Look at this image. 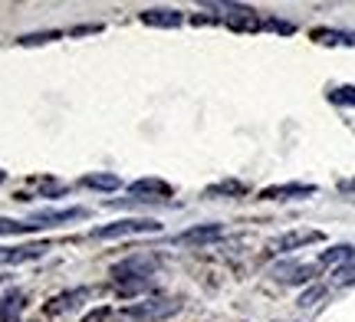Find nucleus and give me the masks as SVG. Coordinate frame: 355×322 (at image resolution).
Masks as SVG:
<instances>
[{
	"mask_svg": "<svg viewBox=\"0 0 355 322\" xmlns=\"http://www.w3.org/2000/svg\"><path fill=\"white\" fill-rule=\"evenodd\" d=\"M135 233H162V224L152 217H125L105 224V227H96L92 240H115V237H135Z\"/></svg>",
	"mask_w": 355,
	"mask_h": 322,
	"instance_id": "obj_1",
	"label": "nucleus"
},
{
	"mask_svg": "<svg viewBox=\"0 0 355 322\" xmlns=\"http://www.w3.org/2000/svg\"><path fill=\"white\" fill-rule=\"evenodd\" d=\"M224 237V227L220 224H198L191 231L178 233L175 244H184V247H194V244H211V240H220Z\"/></svg>",
	"mask_w": 355,
	"mask_h": 322,
	"instance_id": "obj_2",
	"label": "nucleus"
},
{
	"mask_svg": "<svg viewBox=\"0 0 355 322\" xmlns=\"http://www.w3.org/2000/svg\"><path fill=\"white\" fill-rule=\"evenodd\" d=\"M322 233L319 231H296V233H283L273 240V250L277 253H290V250H300V247H309V244H319Z\"/></svg>",
	"mask_w": 355,
	"mask_h": 322,
	"instance_id": "obj_3",
	"label": "nucleus"
},
{
	"mask_svg": "<svg viewBox=\"0 0 355 322\" xmlns=\"http://www.w3.org/2000/svg\"><path fill=\"white\" fill-rule=\"evenodd\" d=\"M316 194V184H277V188H263L260 197L263 201H293V197H309Z\"/></svg>",
	"mask_w": 355,
	"mask_h": 322,
	"instance_id": "obj_4",
	"label": "nucleus"
},
{
	"mask_svg": "<svg viewBox=\"0 0 355 322\" xmlns=\"http://www.w3.org/2000/svg\"><path fill=\"white\" fill-rule=\"evenodd\" d=\"M43 257V247H0V267H17Z\"/></svg>",
	"mask_w": 355,
	"mask_h": 322,
	"instance_id": "obj_5",
	"label": "nucleus"
},
{
	"mask_svg": "<svg viewBox=\"0 0 355 322\" xmlns=\"http://www.w3.org/2000/svg\"><path fill=\"white\" fill-rule=\"evenodd\" d=\"M86 217V207H66V211H40L33 214V224L37 227H50V224H63V220H76Z\"/></svg>",
	"mask_w": 355,
	"mask_h": 322,
	"instance_id": "obj_6",
	"label": "nucleus"
},
{
	"mask_svg": "<svg viewBox=\"0 0 355 322\" xmlns=\"http://www.w3.org/2000/svg\"><path fill=\"white\" fill-rule=\"evenodd\" d=\"M181 13L178 10H165V7H158V10H145L141 13V24L148 26H162V30H175V26H181Z\"/></svg>",
	"mask_w": 355,
	"mask_h": 322,
	"instance_id": "obj_7",
	"label": "nucleus"
},
{
	"mask_svg": "<svg viewBox=\"0 0 355 322\" xmlns=\"http://www.w3.org/2000/svg\"><path fill=\"white\" fill-rule=\"evenodd\" d=\"M83 184L92 188V191H119V188H122V178H115V175H86Z\"/></svg>",
	"mask_w": 355,
	"mask_h": 322,
	"instance_id": "obj_8",
	"label": "nucleus"
},
{
	"mask_svg": "<svg viewBox=\"0 0 355 322\" xmlns=\"http://www.w3.org/2000/svg\"><path fill=\"white\" fill-rule=\"evenodd\" d=\"M178 306H168V310H158V306H132V310L125 312V316H132V319H165V316H171Z\"/></svg>",
	"mask_w": 355,
	"mask_h": 322,
	"instance_id": "obj_9",
	"label": "nucleus"
},
{
	"mask_svg": "<svg viewBox=\"0 0 355 322\" xmlns=\"http://www.w3.org/2000/svg\"><path fill=\"white\" fill-rule=\"evenodd\" d=\"M352 257H355V247L339 244V247H332L329 253L319 257V267H332V263H343V260H352Z\"/></svg>",
	"mask_w": 355,
	"mask_h": 322,
	"instance_id": "obj_10",
	"label": "nucleus"
},
{
	"mask_svg": "<svg viewBox=\"0 0 355 322\" xmlns=\"http://www.w3.org/2000/svg\"><path fill=\"white\" fill-rule=\"evenodd\" d=\"M128 191H132V194H141V191H145V194H165V197H168V194H171V188H168L165 181H155V178H141V181H135V184H132V188H128Z\"/></svg>",
	"mask_w": 355,
	"mask_h": 322,
	"instance_id": "obj_11",
	"label": "nucleus"
},
{
	"mask_svg": "<svg viewBox=\"0 0 355 322\" xmlns=\"http://www.w3.org/2000/svg\"><path fill=\"white\" fill-rule=\"evenodd\" d=\"M30 231H40L33 220H30V224H20V220L0 217V237H13V233H30Z\"/></svg>",
	"mask_w": 355,
	"mask_h": 322,
	"instance_id": "obj_12",
	"label": "nucleus"
},
{
	"mask_svg": "<svg viewBox=\"0 0 355 322\" xmlns=\"http://www.w3.org/2000/svg\"><path fill=\"white\" fill-rule=\"evenodd\" d=\"M313 37L322 43H355V33H339V30H316Z\"/></svg>",
	"mask_w": 355,
	"mask_h": 322,
	"instance_id": "obj_13",
	"label": "nucleus"
},
{
	"mask_svg": "<svg viewBox=\"0 0 355 322\" xmlns=\"http://www.w3.org/2000/svg\"><path fill=\"white\" fill-rule=\"evenodd\" d=\"M329 99L332 102H343V105H355V86H339V89H332Z\"/></svg>",
	"mask_w": 355,
	"mask_h": 322,
	"instance_id": "obj_14",
	"label": "nucleus"
},
{
	"mask_svg": "<svg viewBox=\"0 0 355 322\" xmlns=\"http://www.w3.org/2000/svg\"><path fill=\"white\" fill-rule=\"evenodd\" d=\"M207 194H243V184L241 181H224V184H214Z\"/></svg>",
	"mask_w": 355,
	"mask_h": 322,
	"instance_id": "obj_15",
	"label": "nucleus"
},
{
	"mask_svg": "<svg viewBox=\"0 0 355 322\" xmlns=\"http://www.w3.org/2000/svg\"><path fill=\"white\" fill-rule=\"evenodd\" d=\"M343 191H355V181H343Z\"/></svg>",
	"mask_w": 355,
	"mask_h": 322,
	"instance_id": "obj_16",
	"label": "nucleus"
},
{
	"mask_svg": "<svg viewBox=\"0 0 355 322\" xmlns=\"http://www.w3.org/2000/svg\"><path fill=\"white\" fill-rule=\"evenodd\" d=\"M3 178H7V175H3V171H0V181H3Z\"/></svg>",
	"mask_w": 355,
	"mask_h": 322,
	"instance_id": "obj_17",
	"label": "nucleus"
}]
</instances>
